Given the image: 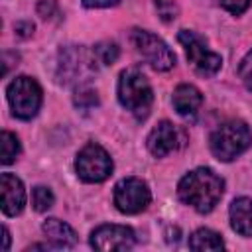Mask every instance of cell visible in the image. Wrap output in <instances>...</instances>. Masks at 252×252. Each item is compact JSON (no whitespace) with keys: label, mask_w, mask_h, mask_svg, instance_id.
<instances>
[{"label":"cell","mask_w":252,"mask_h":252,"mask_svg":"<svg viewBox=\"0 0 252 252\" xmlns=\"http://www.w3.org/2000/svg\"><path fill=\"white\" fill-rule=\"evenodd\" d=\"M0 195H2V213L6 217H16L26 207V189L20 177L14 173L0 175Z\"/></svg>","instance_id":"obj_12"},{"label":"cell","mask_w":252,"mask_h":252,"mask_svg":"<svg viewBox=\"0 0 252 252\" xmlns=\"http://www.w3.org/2000/svg\"><path fill=\"white\" fill-rule=\"evenodd\" d=\"M96 63L98 59L93 49H87L85 45H65L59 51L57 77L65 85H79L96 73Z\"/></svg>","instance_id":"obj_4"},{"label":"cell","mask_w":252,"mask_h":252,"mask_svg":"<svg viewBox=\"0 0 252 252\" xmlns=\"http://www.w3.org/2000/svg\"><path fill=\"white\" fill-rule=\"evenodd\" d=\"M6 98H8V104L14 116L22 120H30L37 114L41 100H43V93H41L39 83L33 77L20 75L8 83Z\"/></svg>","instance_id":"obj_5"},{"label":"cell","mask_w":252,"mask_h":252,"mask_svg":"<svg viewBox=\"0 0 252 252\" xmlns=\"http://www.w3.org/2000/svg\"><path fill=\"white\" fill-rule=\"evenodd\" d=\"M59 14V6L57 0H39L37 2V16L41 20H51L53 16Z\"/></svg>","instance_id":"obj_23"},{"label":"cell","mask_w":252,"mask_h":252,"mask_svg":"<svg viewBox=\"0 0 252 252\" xmlns=\"http://www.w3.org/2000/svg\"><path fill=\"white\" fill-rule=\"evenodd\" d=\"M173 108L177 110V114H181L183 118H195L197 112L203 106V94L195 85L189 83H181L175 87L173 91Z\"/></svg>","instance_id":"obj_13"},{"label":"cell","mask_w":252,"mask_h":252,"mask_svg":"<svg viewBox=\"0 0 252 252\" xmlns=\"http://www.w3.org/2000/svg\"><path fill=\"white\" fill-rule=\"evenodd\" d=\"M189 248L191 250H222L224 240L220 238L219 232L211 228H197L189 236Z\"/></svg>","instance_id":"obj_16"},{"label":"cell","mask_w":252,"mask_h":252,"mask_svg":"<svg viewBox=\"0 0 252 252\" xmlns=\"http://www.w3.org/2000/svg\"><path fill=\"white\" fill-rule=\"evenodd\" d=\"M114 205L124 215H138L148 209L152 201V191L148 183L140 177H124L114 185Z\"/></svg>","instance_id":"obj_9"},{"label":"cell","mask_w":252,"mask_h":252,"mask_svg":"<svg viewBox=\"0 0 252 252\" xmlns=\"http://www.w3.org/2000/svg\"><path fill=\"white\" fill-rule=\"evenodd\" d=\"M220 6H222L226 12H230V14H234V16H240V14L250 6V0H220Z\"/></svg>","instance_id":"obj_24"},{"label":"cell","mask_w":252,"mask_h":252,"mask_svg":"<svg viewBox=\"0 0 252 252\" xmlns=\"http://www.w3.org/2000/svg\"><path fill=\"white\" fill-rule=\"evenodd\" d=\"M93 51H94L98 63H102V65H112V63H116V59H118V55H120V49H118V45H116L114 41H98V43L93 47Z\"/></svg>","instance_id":"obj_19"},{"label":"cell","mask_w":252,"mask_h":252,"mask_svg":"<svg viewBox=\"0 0 252 252\" xmlns=\"http://www.w3.org/2000/svg\"><path fill=\"white\" fill-rule=\"evenodd\" d=\"M112 167L114 163L108 152L94 142L83 146L75 158V171L85 183H102L110 177Z\"/></svg>","instance_id":"obj_7"},{"label":"cell","mask_w":252,"mask_h":252,"mask_svg":"<svg viewBox=\"0 0 252 252\" xmlns=\"http://www.w3.org/2000/svg\"><path fill=\"white\" fill-rule=\"evenodd\" d=\"M224 193V181L211 167H197L177 183V197L197 213H211Z\"/></svg>","instance_id":"obj_1"},{"label":"cell","mask_w":252,"mask_h":252,"mask_svg":"<svg viewBox=\"0 0 252 252\" xmlns=\"http://www.w3.org/2000/svg\"><path fill=\"white\" fill-rule=\"evenodd\" d=\"M53 203H55V197H53V191L49 187H45V185L33 187V191H32V205H33V209L37 213H43V211L51 209Z\"/></svg>","instance_id":"obj_18"},{"label":"cell","mask_w":252,"mask_h":252,"mask_svg":"<svg viewBox=\"0 0 252 252\" xmlns=\"http://www.w3.org/2000/svg\"><path fill=\"white\" fill-rule=\"evenodd\" d=\"M20 140L16 134L8 132V130H2L0 134V158H2V163L8 165L12 163L18 156H20Z\"/></svg>","instance_id":"obj_17"},{"label":"cell","mask_w":252,"mask_h":252,"mask_svg":"<svg viewBox=\"0 0 252 252\" xmlns=\"http://www.w3.org/2000/svg\"><path fill=\"white\" fill-rule=\"evenodd\" d=\"M238 77L244 83V87L248 91H252V49L240 61V65H238Z\"/></svg>","instance_id":"obj_22"},{"label":"cell","mask_w":252,"mask_h":252,"mask_svg":"<svg viewBox=\"0 0 252 252\" xmlns=\"http://www.w3.org/2000/svg\"><path fill=\"white\" fill-rule=\"evenodd\" d=\"M179 144H181V132L169 120L158 122L146 138V146H148L150 154L156 158H165L167 154L175 152L179 148Z\"/></svg>","instance_id":"obj_11"},{"label":"cell","mask_w":252,"mask_h":252,"mask_svg":"<svg viewBox=\"0 0 252 252\" xmlns=\"http://www.w3.org/2000/svg\"><path fill=\"white\" fill-rule=\"evenodd\" d=\"M2 236H4V244H2V250H8L10 248V230L6 226H2Z\"/></svg>","instance_id":"obj_27"},{"label":"cell","mask_w":252,"mask_h":252,"mask_svg":"<svg viewBox=\"0 0 252 252\" xmlns=\"http://www.w3.org/2000/svg\"><path fill=\"white\" fill-rule=\"evenodd\" d=\"M230 226L240 236H252V199L238 197L228 207Z\"/></svg>","instance_id":"obj_15"},{"label":"cell","mask_w":252,"mask_h":252,"mask_svg":"<svg viewBox=\"0 0 252 252\" xmlns=\"http://www.w3.org/2000/svg\"><path fill=\"white\" fill-rule=\"evenodd\" d=\"M41 230L47 236V240L51 242V246H55V248H73L79 238L77 232L67 222H63L55 217L45 219L41 224Z\"/></svg>","instance_id":"obj_14"},{"label":"cell","mask_w":252,"mask_h":252,"mask_svg":"<svg viewBox=\"0 0 252 252\" xmlns=\"http://www.w3.org/2000/svg\"><path fill=\"white\" fill-rule=\"evenodd\" d=\"M252 144V130L244 120H228L213 130L209 138V148L213 156L220 161H232L244 154Z\"/></svg>","instance_id":"obj_3"},{"label":"cell","mask_w":252,"mask_h":252,"mask_svg":"<svg viewBox=\"0 0 252 252\" xmlns=\"http://www.w3.org/2000/svg\"><path fill=\"white\" fill-rule=\"evenodd\" d=\"M120 0H83L85 8H110L116 6Z\"/></svg>","instance_id":"obj_26"},{"label":"cell","mask_w":252,"mask_h":252,"mask_svg":"<svg viewBox=\"0 0 252 252\" xmlns=\"http://www.w3.org/2000/svg\"><path fill=\"white\" fill-rule=\"evenodd\" d=\"M98 104V96H96V91H91V89H79L77 94H75V106L83 108V110H89L93 106Z\"/></svg>","instance_id":"obj_21"},{"label":"cell","mask_w":252,"mask_h":252,"mask_svg":"<svg viewBox=\"0 0 252 252\" xmlns=\"http://www.w3.org/2000/svg\"><path fill=\"white\" fill-rule=\"evenodd\" d=\"M116 93H118L120 104L136 120L148 118L154 102V91L144 73H140L138 69H124L118 77Z\"/></svg>","instance_id":"obj_2"},{"label":"cell","mask_w":252,"mask_h":252,"mask_svg":"<svg viewBox=\"0 0 252 252\" xmlns=\"http://www.w3.org/2000/svg\"><path fill=\"white\" fill-rule=\"evenodd\" d=\"M14 30H16V33H18L20 37H30V35L33 33V30H35V26H33L32 22H18Z\"/></svg>","instance_id":"obj_25"},{"label":"cell","mask_w":252,"mask_h":252,"mask_svg":"<svg viewBox=\"0 0 252 252\" xmlns=\"http://www.w3.org/2000/svg\"><path fill=\"white\" fill-rule=\"evenodd\" d=\"M177 41L183 45L187 61L191 63V67L197 75L215 77L220 71L222 57L219 53H215L199 33H195L191 30H179L177 32Z\"/></svg>","instance_id":"obj_6"},{"label":"cell","mask_w":252,"mask_h":252,"mask_svg":"<svg viewBox=\"0 0 252 252\" xmlns=\"http://www.w3.org/2000/svg\"><path fill=\"white\" fill-rule=\"evenodd\" d=\"M130 39L136 47V51L146 59V63L150 67H154L156 71H169L175 65V53L169 49V45L158 37L156 33L148 32V30H140L134 28L130 33Z\"/></svg>","instance_id":"obj_8"},{"label":"cell","mask_w":252,"mask_h":252,"mask_svg":"<svg viewBox=\"0 0 252 252\" xmlns=\"http://www.w3.org/2000/svg\"><path fill=\"white\" fill-rule=\"evenodd\" d=\"M154 6L158 10V16L161 18V22H165V24L173 22L179 14V8H177L175 0H154Z\"/></svg>","instance_id":"obj_20"},{"label":"cell","mask_w":252,"mask_h":252,"mask_svg":"<svg viewBox=\"0 0 252 252\" xmlns=\"http://www.w3.org/2000/svg\"><path fill=\"white\" fill-rule=\"evenodd\" d=\"M91 246L100 252L130 250L136 244V234L126 224H100L91 232Z\"/></svg>","instance_id":"obj_10"},{"label":"cell","mask_w":252,"mask_h":252,"mask_svg":"<svg viewBox=\"0 0 252 252\" xmlns=\"http://www.w3.org/2000/svg\"><path fill=\"white\" fill-rule=\"evenodd\" d=\"M45 248H47L45 244H32V246H30V248H26V250H45Z\"/></svg>","instance_id":"obj_28"}]
</instances>
